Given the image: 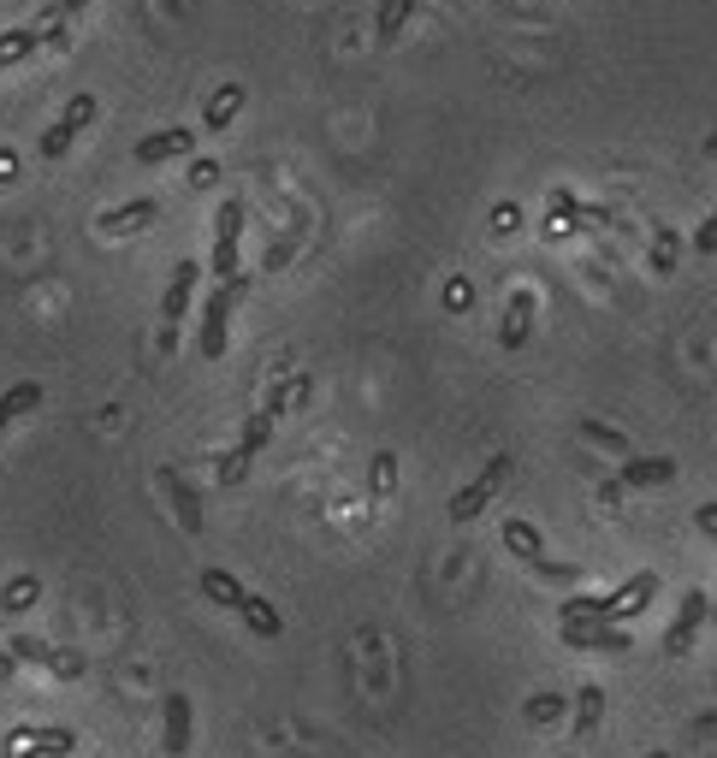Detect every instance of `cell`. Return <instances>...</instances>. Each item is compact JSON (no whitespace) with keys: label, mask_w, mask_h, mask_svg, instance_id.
<instances>
[{"label":"cell","mask_w":717,"mask_h":758,"mask_svg":"<svg viewBox=\"0 0 717 758\" xmlns=\"http://www.w3.org/2000/svg\"><path fill=\"white\" fill-rule=\"evenodd\" d=\"M244 290H249V279L237 273V279L214 285V290H208V303H202V332H196V350L208 356V361L226 356V344H232V308L244 303Z\"/></svg>","instance_id":"obj_1"},{"label":"cell","mask_w":717,"mask_h":758,"mask_svg":"<svg viewBox=\"0 0 717 758\" xmlns=\"http://www.w3.org/2000/svg\"><path fill=\"white\" fill-rule=\"evenodd\" d=\"M237 244H244V202L226 196V202H219V214H214V255H208V273L219 285L237 279Z\"/></svg>","instance_id":"obj_2"},{"label":"cell","mask_w":717,"mask_h":758,"mask_svg":"<svg viewBox=\"0 0 717 758\" xmlns=\"http://www.w3.org/2000/svg\"><path fill=\"white\" fill-rule=\"evenodd\" d=\"M510 469H516V457H492L486 469H481V474H474V480H469L463 492L451 498V522H474V515H481V510L492 504V498L504 492V480H510Z\"/></svg>","instance_id":"obj_3"},{"label":"cell","mask_w":717,"mask_h":758,"mask_svg":"<svg viewBox=\"0 0 717 758\" xmlns=\"http://www.w3.org/2000/svg\"><path fill=\"white\" fill-rule=\"evenodd\" d=\"M196 279H202L196 262H178L173 279H166V297H161V350H173V344H178V320H184V308H191V297H196Z\"/></svg>","instance_id":"obj_4"},{"label":"cell","mask_w":717,"mask_h":758,"mask_svg":"<svg viewBox=\"0 0 717 758\" xmlns=\"http://www.w3.org/2000/svg\"><path fill=\"white\" fill-rule=\"evenodd\" d=\"M706 616H711L706 587H688V593H682V605H676V623L664 628V652H670V658H688V652H694V634L706 628Z\"/></svg>","instance_id":"obj_5"},{"label":"cell","mask_w":717,"mask_h":758,"mask_svg":"<svg viewBox=\"0 0 717 758\" xmlns=\"http://www.w3.org/2000/svg\"><path fill=\"white\" fill-rule=\"evenodd\" d=\"M83 125H95V95H72V101H65V113L42 131V143H37V148H42V161H60V154L78 143V131H83Z\"/></svg>","instance_id":"obj_6"},{"label":"cell","mask_w":717,"mask_h":758,"mask_svg":"<svg viewBox=\"0 0 717 758\" xmlns=\"http://www.w3.org/2000/svg\"><path fill=\"white\" fill-rule=\"evenodd\" d=\"M658 598V568H641V575H628L617 593H605V623H628V616H641L646 605Z\"/></svg>","instance_id":"obj_7"},{"label":"cell","mask_w":717,"mask_h":758,"mask_svg":"<svg viewBox=\"0 0 717 758\" xmlns=\"http://www.w3.org/2000/svg\"><path fill=\"white\" fill-rule=\"evenodd\" d=\"M191 729H196L191 694H166V699H161V747H166V758H184V752H191Z\"/></svg>","instance_id":"obj_8"},{"label":"cell","mask_w":717,"mask_h":758,"mask_svg":"<svg viewBox=\"0 0 717 758\" xmlns=\"http://www.w3.org/2000/svg\"><path fill=\"white\" fill-rule=\"evenodd\" d=\"M155 219H161V202H155V196H136V202H119V208L101 214L95 232H101V237H131V232L155 226Z\"/></svg>","instance_id":"obj_9"},{"label":"cell","mask_w":717,"mask_h":758,"mask_svg":"<svg viewBox=\"0 0 717 758\" xmlns=\"http://www.w3.org/2000/svg\"><path fill=\"white\" fill-rule=\"evenodd\" d=\"M563 628V646H575V652H628L635 641H628V628L617 623H557Z\"/></svg>","instance_id":"obj_10"},{"label":"cell","mask_w":717,"mask_h":758,"mask_svg":"<svg viewBox=\"0 0 717 758\" xmlns=\"http://www.w3.org/2000/svg\"><path fill=\"white\" fill-rule=\"evenodd\" d=\"M196 148V131L184 125H166V131H148L143 143H136V166H161V161H184V154Z\"/></svg>","instance_id":"obj_11"},{"label":"cell","mask_w":717,"mask_h":758,"mask_svg":"<svg viewBox=\"0 0 717 758\" xmlns=\"http://www.w3.org/2000/svg\"><path fill=\"white\" fill-rule=\"evenodd\" d=\"M161 492L173 498V515H178V527L184 533H202V498H196V486L184 480L178 469H161Z\"/></svg>","instance_id":"obj_12"},{"label":"cell","mask_w":717,"mask_h":758,"mask_svg":"<svg viewBox=\"0 0 717 758\" xmlns=\"http://www.w3.org/2000/svg\"><path fill=\"white\" fill-rule=\"evenodd\" d=\"M534 338V290H516L504 308V326H499V344L504 350H522V344Z\"/></svg>","instance_id":"obj_13"},{"label":"cell","mask_w":717,"mask_h":758,"mask_svg":"<svg viewBox=\"0 0 717 758\" xmlns=\"http://www.w3.org/2000/svg\"><path fill=\"white\" fill-rule=\"evenodd\" d=\"M7 740H12V747L42 752V758H72L78 752V735L72 729H12Z\"/></svg>","instance_id":"obj_14"},{"label":"cell","mask_w":717,"mask_h":758,"mask_svg":"<svg viewBox=\"0 0 717 758\" xmlns=\"http://www.w3.org/2000/svg\"><path fill=\"white\" fill-rule=\"evenodd\" d=\"M617 480H623V492L628 486H670V480H676V457H628Z\"/></svg>","instance_id":"obj_15"},{"label":"cell","mask_w":717,"mask_h":758,"mask_svg":"<svg viewBox=\"0 0 717 758\" xmlns=\"http://www.w3.org/2000/svg\"><path fill=\"white\" fill-rule=\"evenodd\" d=\"M605 723V687L600 682H582L575 687V740H593Z\"/></svg>","instance_id":"obj_16"},{"label":"cell","mask_w":717,"mask_h":758,"mask_svg":"<svg viewBox=\"0 0 717 758\" xmlns=\"http://www.w3.org/2000/svg\"><path fill=\"white\" fill-rule=\"evenodd\" d=\"M202 593H208L214 605H226V611H237L249 598V587L232 575V568H202Z\"/></svg>","instance_id":"obj_17"},{"label":"cell","mask_w":717,"mask_h":758,"mask_svg":"<svg viewBox=\"0 0 717 758\" xmlns=\"http://www.w3.org/2000/svg\"><path fill=\"white\" fill-rule=\"evenodd\" d=\"M37 403H42V386H37V379H19L12 391H0V433H7L19 416H30Z\"/></svg>","instance_id":"obj_18"},{"label":"cell","mask_w":717,"mask_h":758,"mask_svg":"<svg viewBox=\"0 0 717 758\" xmlns=\"http://www.w3.org/2000/svg\"><path fill=\"white\" fill-rule=\"evenodd\" d=\"M237 616H244V628H249V634H262V641H279V628H285V623H279V611H273L262 593H249L244 605H237Z\"/></svg>","instance_id":"obj_19"},{"label":"cell","mask_w":717,"mask_h":758,"mask_svg":"<svg viewBox=\"0 0 717 758\" xmlns=\"http://www.w3.org/2000/svg\"><path fill=\"white\" fill-rule=\"evenodd\" d=\"M237 107H244V83H219L214 101H208V113H202V125H208V131H226L232 119H237Z\"/></svg>","instance_id":"obj_20"},{"label":"cell","mask_w":717,"mask_h":758,"mask_svg":"<svg viewBox=\"0 0 717 758\" xmlns=\"http://www.w3.org/2000/svg\"><path fill=\"white\" fill-rule=\"evenodd\" d=\"M409 12H416V0H380V12H373V42H398Z\"/></svg>","instance_id":"obj_21"},{"label":"cell","mask_w":717,"mask_h":758,"mask_svg":"<svg viewBox=\"0 0 717 758\" xmlns=\"http://www.w3.org/2000/svg\"><path fill=\"white\" fill-rule=\"evenodd\" d=\"M504 545L516 551L522 563H540V557H545V540H540V527H534V522H516V515H510V522H504Z\"/></svg>","instance_id":"obj_22"},{"label":"cell","mask_w":717,"mask_h":758,"mask_svg":"<svg viewBox=\"0 0 717 758\" xmlns=\"http://www.w3.org/2000/svg\"><path fill=\"white\" fill-rule=\"evenodd\" d=\"M575 427H582V439H587V444H600V451L623 457V462L635 457V444H628V439L617 433V427H605V421H593V416H587V421H575Z\"/></svg>","instance_id":"obj_23"},{"label":"cell","mask_w":717,"mask_h":758,"mask_svg":"<svg viewBox=\"0 0 717 758\" xmlns=\"http://www.w3.org/2000/svg\"><path fill=\"white\" fill-rule=\"evenodd\" d=\"M37 48H42V37H37V30H7V37H0V72H7V65H19V60H30V54H37Z\"/></svg>","instance_id":"obj_24"},{"label":"cell","mask_w":717,"mask_h":758,"mask_svg":"<svg viewBox=\"0 0 717 758\" xmlns=\"http://www.w3.org/2000/svg\"><path fill=\"white\" fill-rule=\"evenodd\" d=\"M563 711H570V694H534L522 705V717L534 723V729H545V723H563Z\"/></svg>","instance_id":"obj_25"},{"label":"cell","mask_w":717,"mask_h":758,"mask_svg":"<svg viewBox=\"0 0 717 758\" xmlns=\"http://www.w3.org/2000/svg\"><path fill=\"white\" fill-rule=\"evenodd\" d=\"M7 652H12V664H48V669H54V658H60V652L48 641H37V634H12Z\"/></svg>","instance_id":"obj_26"},{"label":"cell","mask_w":717,"mask_h":758,"mask_svg":"<svg viewBox=\"0 0 717 758\" xmlns=\"http://www.w3.org/2000/svg\"><path fill=\"white\" fill-rule=\"evenodd\" d=\"M267 439H273V416H267V409H255V416L244 421V439H237V451H244V457H255Z\"/></svg>","instance_id":"obj_27"},{"label":"cell","mask_w":717,"mask_h":758,"mask_svg":"<svg viewBox=\"0 0 717 758\" xmlns=\"http://www.w3.org/2000/svg\"><path fill=\"white\" fill-rule=\"evenodd\" d=\"M391 486H398V457L380 451V457H373V474H368V492L373 498H391Z\"/></svg>","instance_id":"obj_28"},{"label":"cell","mask_w":717,"mask_h":758,"mask_svg":"<svg viewBox=\"0 0 717 758\" xmlns=\"http://www.w3.org/2000/svg\"><path fill=\"white\" fill-rule=\"evenodd\" d=\"M527 568H534L540 581H552V587H575V581H582V568H575V563H552V557H540V563H527Z\"/></svg>","instance_id":"obj_29"},{"label":"cell","mask_w":717,"mask_h":758,"mask_svg":"<svg viewBox=\"0 0 717 758\" xmlns=\"http://www.w3.org/2000/svg\"><path fill=\"white\" fill-rule=\"evenodd\" d=\"M0 605H7V611H24V605H37V581H30V575H24V581H12Z\"/></svg>","instance_id":"obj_30"},{"label":"cell","mask_w":717,"mask_h":758,"mask_svg":"<svg viewBox=\"0 0 717 758\" xmlns=\"http://www.w3.org/2000/svg\"><path fill=\"white\" fill-rule=\"evenodd\" d=\"M653 267H658V273H670V267H676V232H658V244H653Z\"/></svg>","instance_id":"obj_31"},{"label":"cell","mask_w":717,"mask_h":758,"mask_svg":"<svg viewBox=\"0 0 717 758\" xmlns=\"http://www.w3.org/2000/svg\"><path fill=\"white\" fill-rule=\"evenodd\" d=\"M694 249H699V255H717V208H711L706 219H699V232H694Z\"/></svg>","instance_id":"obj_32"},{"label":"cell","mask_w":717,"mask_h":758,"mask_svg":"<svg viewBox=\"0 0 717 758\" xmlns=\"http://www.w3.org/2000/svg\"><path fill=\"white\" fill-rule=\"evenodd\" d=\"M249 474V457L244 451H232V457H219V480H226V486H237V480Z\"/></svg>","instance_id":"obj_33"},{"label":"cell","mask_w":717,"mask_h":758,"mask_svg":"<svg viewBox=\"0 0 717 758\" xmlns=\"http://www.w3.org/2000/svg\"><path fill=\"white\" fill-rule=\"evenodd\" d=\"M694 522H699V533H711V540H717V504H699Z\"/></svg>","instance_id":"obj_34"},{"label":"cell","mask_w":717,"mask_h":758,"mask_svg":"<svg viewBox=\"0 0 717 758\" xmlns=\"http://www.w3.org/2000/svg\"><path fill=\"white\" fill-rule=\"evenodd\" d=\"M694 735H699V740H717V711H699V717H694Z\"/></svg>","instance_id":"obj_35"},{"label":"cell","mask_w":717,"mask_h":758,"mask_svg":"<svg viewBox=\"0 0 717 758\" xmlns=\"http://www.w3.org/2000/svg\"><path fill=\"white\" fill-rule=\"evenodd\" d=\"M214 178H219L214 161H196V166H191V184H214Z\"/></svg>","instance_id":"obj_36"},{"label":"cell","mask_w":717,"mask_h":758,"mask_svg":"<svg viewBox=\"0 0 717 758\" xmlns=\"http://www.w3.org/2000/svg\"><path fill=\"white\" fill-rule=\"evenodd\" d=\"M48 7H54V12H60V19H78V12H83V7H90V0H48Z\"/></svg>","instance_id":"obj_37"},{"label":"cell","mask_w":717,"mask_h":758,"mask_svg":"<svg viewBox=\"0 0 717 758\" xmlns=\"http://www.w3.org/2000/svg\"><path fill=\"white\" fill-rule=\"evenodd\" d=\"M600 504H623V480H605V486H600Z\"/></svg>","instance_id":"obj_38"},{"label":"cell","mask_w":717,"mask_h":758,"mask_svg":"<svg viewBox=\"0 0 717 758\" xmlns=\"http://www.w3.org/2000/svg\"><path fill=\"white\" fill-rule=\"evenodd\" d=\"M19 676V664H12V652H0V682H12Z\"/></svg>","instance_id":"obj_39"},{"label":"cell","mask_w":717,"mask_h":758,"mask_svg":"<svg viewBox=\"0 0 717 758\" xmlns=\"http://www.w3.org/2000/svg\"><path fill=\"white\" fill-rule=\"evenodd\" d=\"M646 758H670V752H664V747H658V752H646Z\"/></svg>","instance_id":"obj_40"},{"label":"cell","mask_w":717,"mask_h":758,"mask_svg":"<svg viewBox=\"0 0 717 758\" xmlns=\"http://www.w3.org/2000/svg\"><path fill=\"white\" fill-rule=\"evenodd\" d=\"M711 623H717V598H711Z\"/></svg>","instance_id":"obj_41"}]
</instances>
